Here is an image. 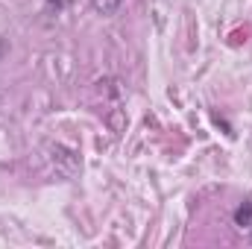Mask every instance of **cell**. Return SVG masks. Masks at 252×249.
Wrapping results in <instances>:
<instances>
[{"mask_svg": "<svg viewBox=\"0 0 252 249\" xmlns=\"http://www.w3.org/2000/svg\"><path fill=\"white\" fill-rule=\"evenodd\" d=\"M235 226H241V229H250L252 226V199L241 202L235 208Z\"/></svg>", "mask_w": 252, "mask_h": 249, "instance_id": "6da1fadb", "label": "cell"}, {"mask_svg": "<svg viewBox=\"0 0 252 249\" xmlns=\"http://www.w3.org/2000/svg\"><path fill=\"white\" fill-rule=\"evenodd\" d=\"M121 3H124V0H91L94 12H100V15H115V12L121 9Z\"/></svg>", "mask_w": 252, "mask_h": 249, "instance_id": "7a4b0ae2", "label": "cell"}, {"mask_svg": "<svg viewBox=\"0 0 252 249\" xmlns=\"http://www.w3.org/2000/svg\"><path fill=\"white\" fill-rule=\"evenodd\" d=\"M6 53H9V38H6V35H0V62L6 59Z\"/></svg>", "mask_w": 252, "mask_h": 249, "instance_id": "3957f363", "label": "cell"}, {"mask_svg": "<svg viewBox=\"0 0 252 249\" xmlns=\"http://www.w3.org/2000/svg\"><path fill=\"white\" fill-rule=\"evenodd\" d=\"M47 3H50V6H56V9H64V6H67V0H47Z\"/></svg>", "mask_w": 252, "mask_h": 249, "instance_id": "277c9868", "label": "cell"}, {"mask_svg": "<svg viewBox=\"0 0 252 249\" xmlns=\"http://www.w3.org/2000/svg\"><path fill=\"white\" fill-rule=\"evenodd\" d=\"M250 232H252V226H250Z\"/></svg>", "mask_w": 252, "mask_h": 249, "instance_id": "5b68a950", "label": "cell"}]
</instances>
